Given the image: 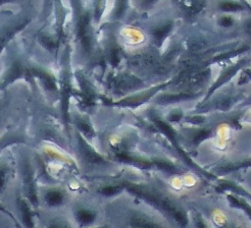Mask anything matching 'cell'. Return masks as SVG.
Instances as JSON below:
<instances>
[{
    "label": "cell",
    "mask_w": 251,
    "mask_h": 228,
    "mask_svg": "<svg viewBox=\"0 0 251 228\" xmlns=\"http://www.w3.org/2000/svg\"><path fill=\"white\" fill-rule=\"evenodd\" d=\"M107 200L115 204L112 207L114 228H179L145 200L125 188Z\"/></svg>",
    "instance_id": "1"
},
{
    "label": "cell",
    "mask_w": 251,
    "mask_h": 228,
    "mask_svg": "<svg viewBox=\"0 0 251 228\" xmlns=\"http://www.w3.org/2000/svg\"><path fill=\"white\" fill-rule=\"evenodd\" d=\"M100 211L91 205L78 204L73 209V219L78 228H91L100 226Z\"/></svg>",
    "instance_id": "2"
},
{
    "label": "cell",
    "mask_w": 251,
    "mask_h": 228,
    "mask_svg": "<svg viewBox=\"0 0 251 228\" xmlns=\"http://www.w3.org/2000/svg\"><path fill=\"white\" fill-rule=\"evenodd\" d=\"M67 193L59 187L47 188L42 195V201L44 205L49 208H59L67 203Z\"/></svg>",
    "instance_id": "3"
},
{
    "label": "cell",
    "mask_w": 251,
    "mask_h": 228,
    "mask_svg": "<svg viewBox=\"0 0 251 228\" xmlns=\"http://www.w3.org/2000/svg\"><path fill=\"white\" fill-rule=\"evenodd\" d=\"M18 207L22 219V226L24 228H35L36 215L34 207L30 204L26 198L19 197L18 199Z\"/></svg>",
    "instance_id": "4"
},
{
    "label": "cell",
    "mask_w": 251,
    "mask_h": 228,
    "mask_svg": "<svg viewBox=\"0 0 251 228\" xmlns=\"http://www.w3.org/2000/svg\"><path fill=\"white\" fill-rule=\"evenodd\" d=\"M24 188H25V198H26L30 204L35 208L39 204V197L38 191H37L36 183L34 181V175L32 171H25L24 172V179H23Z\"/></svg>",
    "instance_id": "5"
},
{
    "label": "cell",
    "mask_w": 251,
    "mask_h": 228,
    "mask_svg": "<svg viewBox=\"0 0 251 228\" xmlns=\"http://www.w3.org/2000/svg\"><path fill=\"white\" fill-rule=\"evenodd\" d=\"M220 8L224 11H238L244 9L242 4L236 1H224L220 4Z\"/></svg>",
    "instance_id": "6"
},
{
    "label": "cell",
    "mask_w": 251,
    "mask_h": 228,
    "mask_svg": "<svg viewBox=\"0 0 251 228\" xmlns=\"http://www.w3.org/2000/svg\"><path fill=\"white\" fill-rule=\"evenodd\" d=\"M171 29H172V24L171 23H167V24H165V26H162L159 29H157L154 32V36H155L156 41L157 42H162V40H164L165 38L167 37V35L171 31Z\"/></svg>",
    "instance_id": "7"
},
{
    "label": "cell",
    "mask_w": 251,
    "mask_h": 228,
    "mask_svg": "<svg viewBox=\"0 0 251 228\" xmlns=\"http://www.w3.org/2000/svg\"><path fill=\"white\" fill-rule=\"evenodd\" d=\"M8 175L9 171L6 168L0 167V193H2L5 189V186L8 182Z\"/></svg>",
    "instance_id": "8"
},
{
    "label": "cell",
    "mask_w": 251,
    "mask_h": 228,
    "mask_svg": "<svg viewBox=\"0 0 251 228\" xmlns=\"http://www.w3.org/2000/svg\"><path fill=\"white\" fill-rule=\"evenodd\" d=\"M46 228H73V226L65 220H52L48 223V225L46 226Z\"/></svg>",
    "instance_id": "9"
},
{
    "label": "cell",
    "mask_w": 251,
    "mask_h": 228,
    "mask_svg": "<svg viewBox=\"0 0 251 228\" xmlns=\"http://www.w3.org/2000/svg\"><path fill=\"white\" fill-rule=\"evenodd\" d=\"M233 23H234V21L230 17H223L220 20V23L224 27H230V26H232Z\"/></svg>",
    "instance_id": "10"
},
{
    "label": "cell",
    "mask_w": 251,
    "mask_h": 228,
    "mask_svg": "<svg viewBox=\"0 0 251 228\" xmlns=\"http://www.w3.org/2000/svg\"><path fill=\"white\" fill-rule=\"evenodd\" d=\"M156 1H157V0H144V4L145 5H151Z\"/></svg>",
    "instance_id": "11"
},
{
    "label": "cell",
    "mask_w": 251,
    "mask_h": 228,
    "mask_svg": "<svg viewBox=\"0 0 251 228\" xmlns=\"http://www.w3.org/2000/svg\"><path fill=\"white\" fill-rule=\"evenodd\" d=\"M9 216L11 217V219H12V220H14V221L16 222V225H17V227H18V228H24V227L22 226V224H20V223H19V222L16 220V218H15L14 216H12V215H9Z\"/></svg>",
    "instance_id": "12"
},
{
    "label": "cell",
    "mask_w": 251,
    "mask_h": 228,
    "mask_svg": "<svg viewBox=\"0 0 251 228\" xmlns=\"http://www.w3.org/2000/svg\"><path fill=\"white\" fill-rule=\"evenodd\" d=\"M246 27H247V31L249 32V34H251V21H249V22L247 23Z\"/></svg>",
    "instance_id": "13"
},
{
    "label": "cell",
    "mask_w": 251,
    "mask_h": 228,
    "mask_svg": "<svg viewBox=\"0 0 251 228\" xmlns=\"http://www.w3.org/2000/svg\"><path fill=\"white\" fill-rule=\"evenodd\" d=\"M91 228H105V227L102 226V225H100V226H95V227H91Z\"/></svg>",
    "instance_id": "14"
},
{
    "label": "cell",
    "mask_w": 251,
    "mask_h": 228,
    "mask_svg": "<svg viewBox=\"0 0 251 228\" xmlns=\"http://www.w3.org/2000/svg\"><path fill=\"white\" fill-rule=\"evenodd\" d=\"M187 228H192V226L190 225V223H189V225H188V226H187Z\"/></svg>",
    "instance_id": "15"
},
{
    "label": "cell",
    "mask_w": 251,
    "mask_h": 228,
    "mask_svg": "<svg viewBox=\"0 0 251 228\" xmlns=\"http://www.w3.org/2000/svg\"><path fill=\"white\" fill-rule=\"evenodd\" d=\"M248 75H250V77H251V70L249 71V73H248Z\"/></svg>",
    "instance_id": "16"
}]
</instances>
